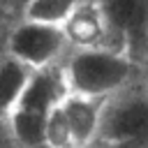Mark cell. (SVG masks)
<instances>
[{
    "mask_svg": "<svg viewBox=\"0 0 148 148\" xmlns=\"http://www.w3.org/2000/svg\"><path fill=\"white\" fill-rule=\"evenodd\" d=\"M69 95L67 81H65V72H62V62L60 65H51L44 69H35L30 74V81L16 104L14 111H23V113H32L39 118H49V113ZM12 111V113H14Z\"/></svg>",
    "mask_w": 148,
    "mask_h": 148,
    "instance_id": "obj_6",
    "label": "cell"
},
{
    "mask_svg": "<svg viewBox=\"0 0 148 148\" xmlns=\"http://www.w3.org/2000/svg\"><path fill=\"white\" fill-rule=\"evenodd\" d=\"M32 69L25 67L23 62L5 56L0 60V118H9L12 111L16 109L28 81H30Z\"/></svg>",
    "mask_w": 148,
    "mask_h": 148,
    "instance_id": "obj_7",
    "label": "cell"
},
{
    "mask_svg": "<svg viewBox=\"0 0 148 148\" xmlns=\"http://www.w3.org/2000/svg\"><path fill=\"white\" fill-rule=\"evenodd\" d=\"M88 148H106V146H102V143H97V141H95V143H92V146H88Z\"/></svg>",
    "mask_w": 148,
    "mask_h": 148,
    "instance_id": "obj_11",
    "label": "cell"
},
{
    "mask_svg": "<svg viewBox=\"0 0 148 148\" xmlns=\"http://www.w3.org/2000/svg\"><path fill=\"white\" fill-rule=\"evenodd\" d=\"M62 32L69 49H113V35L99 0H79L62 23Z\"/></svg>",
    "mask_w": 148,
    "mask_h": 148,
    "instance_id": "obj_5",
    "label": "cell"
},
{
    "mask_svg": "<svg viewBox=\"0 0 148 148\" xmlns=\"http://www.w3.org/2000/svg\"><path fill=\"white\" fill-rule=\"evenodd\" d=\"M0 148H21V143L12 132L9 118H0Z\"/></svg>",
    "mask_w": 148,
    "mask_h": 148,
    "instance_id": "obj_9",
    "label": "cell"
},
{
    "mask_svg": "<svg viewBox=\"0 0 148 148\" xmlns=\"http://www.w3.org/2000/svg\"><path fill=\"white\" fill-rule=\"evenodd\" d=\"M79 0H25L23 7V18L35 21V23H46V25H58L69 18Z\"/></svg>",
    "mask_w": 148,
    "mask_h": 148,
    "instance_id": "obj_8",
    "label": "cell"
},
{
    "mask_svg": "<svg viewBox=\"0 0 148 148\" xmlns=\"http://www.w3.org/2000/svg\"><path fill=\"white\" fill-rule=\"evenodd\" d=\"M62 72L69 95L90 99H109L141 79L136 58L113 49H69Z\"/></svg>",
    "mask_w": 148,
    "mask_h": 148,
    "instance_id": "obj_1",
    "label": "cell"
},
{
    "mask_svg": "<svg viewBox=\"0 0 148 148\" xmlns=\"http://www.w3.org/2000/svg\"><path fill=\"white\" fill-rule=\"evenodd\" d=\"M141 79H143V83L148 86V56H146V60H143V65H141Z\"/></svg>",
    "mask_w": 148,
    "mask_h": 148,
    "instance_id": "obj_10",
    "label": "cell"
},
{
    "mask_svg": "<svg viewBox=\"0 0 148 148\" xmlns=\"http://www.w3.org/2000/svg\"><path fill=\"white\" fill-rule=\"evenodd\" d=\"M5 51L9 58L23 62L35 72L51 65H60L65 60V53L69 51V44L65 39L62 28L23 18L7 32Z\"/></svg>",
    "mask_w": 148,
    "mask_h": 148,
    "instance_id": "obj_4",
    "label": "cell"
},
{
    "mask_svg": "<svg viewBox=\"0 0 148 148\" xmlns=\"http://www.w3.org/2000/svg\"><path fill=\"white\" fill-rule=\"evenodd\" d=\"M97 143L106 148H148V86L143 79L104 99Z\"/></svg>",
    "mask_w": 148,
    "mask_h": 148,
    "instance_id": "obj_2",
    "label": "cell"
},
{
    "mask_svg": "<svg viewBox=\"0 0 148 148\" xmlns=\"http://www.w3.org/2000/svg\"><path fill=\"white\" fill-rule=\"evenodd\" d=\"M104 99L67 95L46 118L44 148H88L97 141Z\"/></svg>",
    "mask_w": 148,
    "mask_h": 148,
    "instance_id": "obj_3",
    "label": "cell"
}]
</instances>
